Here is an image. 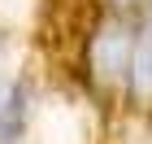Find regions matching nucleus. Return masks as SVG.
Here are the masks:
<instances>
[{"label": "nucleus", "instance_id": "obj_1", "mask_svg": "<svg viewBox=\"0 0 152 144\" xmlns=\"http://www.w3.org/2000/svg\"><path fill=\"white\" fill-rule=\"evenodd\" d=\"M130 48H135V9H113L100 4L91 26L83 31L78 44V70L83 83L96 96H126V74H130Z\"/></svg>", "mask_w": 152, "mask_h": 144}, {"label": "nucleus", "instance_id": "obj_2", "mask_svg": "<svg viewBox=\"0 0 152 144\" xmlns=\"http://www.w3.org/2000/svg\"><path fill=\"white\" fill-rule=\"evenodd\" d=\"M126 100L135 109H152V4H139V18H135V48H130Z\"/></svg>", "mask_w": 152, "mask_h": 144}, {"label": "nucleus", "instance_id": "obj_3", "mask_svg": "<svg viewBox=\"0 0 152 144\" xmlns=\"http://www.w3.org/2000/svg\"><path fill=\"white\" fill-rule=\"evenodd\" d=\"M31 118H35L31 83H26V79H13V83L0 92V144H22Z\"/></svg>", "mask_w": 152, "mask_h": 144}, {"label": "nucleus", "instance_id": "obj_4", "mask_svg": "<svg viewBox=\"0 0 152 144\" xmlns=\"http://www.w3.org/2000/svg\"><path fill=\"white\" fill-rule=\"evenodd\" d=\"M100 4H113V9H139L143 0H100Z\"/></svg>", "mask_w": 152, "mask_h": 144}, {"label": "nucleus", "instance_id": "obj_5", "mask_svg": "<svg viewBox=\"0 0 152 144\" xmlns=\"http://www.w3.org/2000/svg\"><path fill=\"white\" fill-rule=\"evenodd\" d=\"M143 4H152V0H143Z\"/></svg>", "mask_w": 152, "mask_h": 144}]
</instances>
